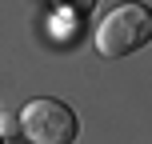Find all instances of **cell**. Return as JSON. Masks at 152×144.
<instances>
[{
	"instance_id": "obj_1",
	"label": "cell",
	"mask_w": 152,
	"mask_h": 144,
	"mask_svg": "<svg viewBox=\"0 0 152 144\" xmlns=\"http://www.w3.org/2000/svg\"><path fill=\"white\" fill-rule=\"evenodd\" d=\"M148 40H152V8L144 4H120L96 24V52L108 60L136 52Z\"/></svg>"
},
{
	"instance_id": "obj_2",
	"label": "cell",
	"mask_w": 152,
	"mask_h": 144,
	"mask_svg": "<svg viewBox=\"0 0 152 144\" xmlns=\"http://www.w3.org/2000/svg\"><path fill=\"white\" fill-rule=\"evenodd\" d=\"M76 112L68 104L52 96H40V100H28L20 108V132L28 136V144H72L76 140Z\"/></svg>"
},
{
	"instance_id": "obj_3",
	"label": "cell",
	"mask_w": 152,
	"mask_h": 144,
	"mask_svg": "<svg viewBox=\"0 0 152 144\" xmlns=\"http://www.w3.org/2000/svg\"><path fill=\"white\" fill-rule=\"evenodd\" d=\"M56 4H68V12H88L96 0H56Z\"/></svg>"
}]
</instances>
